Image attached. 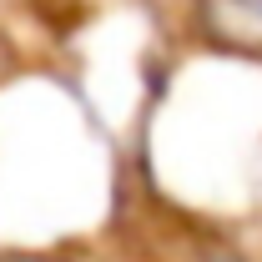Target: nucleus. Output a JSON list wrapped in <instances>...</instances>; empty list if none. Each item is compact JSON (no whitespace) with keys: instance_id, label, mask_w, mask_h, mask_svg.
Here are the masks:
<instances>
[{"instance_id":"obj_1","label":"nucleus","mask_w":262,"mask_h":262,"mask_svg":"<svg viewBox=\"0 0 262 262\" xmlns=\"http://www.w3.org/2000/svg\"><path fill=\"white\" fill-rule=\"evenodd\" d=\"M202 26L222 46L262 51V0H202Z\"/></svg>"},{"instance_id":"obj_3","label":"nucleus","mask_w":262,"mask_h":262,"mask_svg":"<svg viewBox=\"0 0 262 262\" xmlns=\"http://www.w3.org/2000/svg\"><path fill=\"white\" fill-rule=\"evenodd\" d=\"M10 262H35V257H10Z\"/></svg>"},{"instance_id":"obj_2","label":"nucleus","mask_w":262,"mask_h":262,"mask_svg":"<svg viewBox=\"0 0 262 262\" xmlns=\"http://www.w3.org/2000/svg\"><path fill=\"white\" fill-rule=\"evenodd\" d=\"M196 262H242V257H196Z\"/></svg>"}]
</instances>
